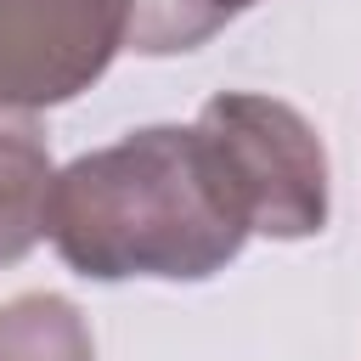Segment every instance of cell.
Returning <instances> with one entry per match:
<instances>
[{"mask_svg": "<svg viewBox=\"0 0 361 361\" xmlns=\"http://www.w3.org/2000/svg\"><path fill=\"white\" fill-rule=\"evenodd\" d=\"M254 0H130L124 51L135 56H180L209 45L231 17H243Z\"/></svg>", "mask_w": 361, "mask_h": 361, "instance_id": "cell-6", "label": "cell"}, {"mask_svg": "<svg viewBox=\"0 0 361 361\" xmlns=\"http://www.w3.org/2000/svg\"><path fill=\"white\" fill-rule=\"evenodd\" d=\"M0 361H96L90 322L62 293H17L0 305Z\"/></svg>", "mask_w": 361, "mask_h": 361, "instance_id": "cell-5", "label": "cell"}, {"mask_svg": "<svg viewBox=\"0 0 361 361\" xmlns=\"http://www.w3.org/2000/svg\"><path fill=\"white\" fill-rule=\"evenodd\" d=\"M192 124L214 147L259 237L299 243L327 231V147L299 107L259 90H220L197 107Z\"/></svg>", "mask_w": 361, "mask_h": 361, "instance_id": "cell-2", "label": "cell"}, {"mask_svg": "<svg viewBox=\"0 0 361 361\" xmlns=\"http://www.w3.org/2000/svg\"><path fill=\"white\" fill-rule=\"evenodd\" d=\"M45 237L90 282H203L254 226L197 124H147L56 169Z\"/></svg>", "mask_w": 361, "mask_h": 361, "instance_id": "cell-1", "label": "cell"}, {"mask_svg": "<svg viewBox=\"0 0 361 361\" xmlns=\"http://www.w3.org/2000/svg\"><path fill=\"white\" fill-rule=\"evenodd\" d=\"M130 0H0V113H45L90 90L124 51Z\"/></svg>", "mask_w": 361, "mask_h": 361, "instance_id": "cell-3", "label": "cell"}, {"mask_svg": "<svg viewBox=\"0 0 361 361\" xmlns=\"http://www.w3.org/2000/svg\"><path fill=\"white\" fill-rule=\"evenodd\" d=\"M51 147L34 113H0V271L28 259L51 220Z\"/></svg>", "mask_w": 361, "mask_h": 361, "instance_id": "cell-4", "label": "cell"}]
</instances>
